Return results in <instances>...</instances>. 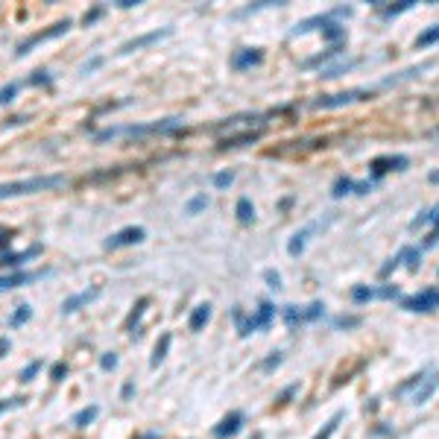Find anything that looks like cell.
Wrapping results in <instances>:
<instances>
[{"label":"cell","instance_id":"15","mask_svg":"<svg viewBox=\"0 0 439 439\" xmlns=\"http://www.w3.org/2000/svg\"><path fill=\"white\" fill-rule=\"evenodd\" d=\"M41 275H47V270H44V272H24V270H15V272H9V275H0V293L15 290V287H24V284H29V281L41 279Z\"/></svg>","mask_w":439,"mask_h":439},{"label":"cell","instance_id":"17","mask_svg":"<svg viewBox=\"0 0 439 439\" xmlns=\"http://www.w3.org/2000/svg\"><path fill=\"white\" fill-rule=\"evenodd\" d=\"M240 428H243V413L235 410V413H229V416H225L220 425L214 428V436H217V439H229V436H235Z\"/></svg>","mask_w":439,"mask_h":439},{"label":"cell","instance_id":"12","mask_svg":"<svg viewBox=\"0 0 439 439\" xmlns=\"http://www.w3.org/2000/svg\"><path fill=\"white\" fill-rule=\"evenodd\" d=\"M264 62V53L258 47H240V50L232 53V68L235 71H246V68H255V64Z\"/></svg>","mask_w":439,"mask_h":439},{"label":"cell","instance_id":"30","mask_svg":"<svg viewBox=\"0 0 439 439\" xmlns=\"http://www.w3.org/2000/svg\"><path fill=\"white\" fill-rule=\"evenodd\" d=\"M378 296V290H372V287H354L351 290V299L354 302H369V299H375Z\"/></svg>","mask_w":439,"mask_h":439},{"label":"cell","instance_id":"35","mask_svg":"<svg viewBox=\"0 0 439 439\" xmlns=\"http://www.w3.org/2000/svg\"><path fill=\"white\" fill-rule=\"evenodd\" d=\"M64 375H68V363H62V361H59V363L50 369V381L59 384V381H64Z\"/></svg>","mask_w":439,"mask_h":439},{"label":"cell","instance_id":"24","mask_svg":"<svg viewBox=\"0 0 439 439\" xmlns=\"http://www.w3.org/2000/svg\"><path fill=\"white\" fill-rule=\"evenodd\" d=\"M314 229H316V225H307V229H302L299 235H293V240L287 243V252H290V255H299V252L305 249V243H307V235H311Z\"/></svg>","mask_w":439,"mask_h":439},{"label":"cell","instance_id":"45","mask_svg":"<svg viewBox=\"0 0 439 439\" xmlns=\"http://www.w3.org/2000/svg\"><path fill=\"white\" fill-rule=\"evenodd\" d=\"M9 337H0V357H6V351H9Z\"/></svg>","mask_w":439,"mask_h":439},{"label":"cell","instance_id":"18","mask_svg":"<svg viewBox=\"0 0 439 439\" xmlns=\"http://www.w3.org/2000/svg\"><path fill=\"white\" fill-rule=\"evenodd\" d=\"M146 305H150V299H146V296H144V299H138V302H135V307H132V314H129V319H126V331H129V337H132V340H135V337H141L138 322H141V316H144V307H146Z\"/></svg>","mask_w":439,"mask_h":439},{"label":"cell","instance_id":"6","mask_svg":"<svg viewBox=\"0 0 439 439\" xmlns=\"http://www.w3.org/2000/svg\"><path fill=\"white\" fill-rule=\"evenodd\" d=\"M314 27H319V29H322V36H325V39H331V41H343V36H346V29L334 21V15H331V12H328V15H319V18L305 21V24H299L296 29H293V36H302V32L314 29Z\"/></svg>","mask_w":439,"mask_h":439},{"label":"cell","instance_id":"23","mask_svg":"<svg viewBox=\"0 0 439 439\" xmlns=\"http://www.w3.org/2000/svg\"><path fill=\"white\" fill-rule=\"evenodd\" d=\"M97 413H100V407H97V404H91V407H83V410L74 416V428H88L91 421L97 419Z\"/></svg>","mask_w":439,"mask_h":439},{"label":"cell","instance_id":"42","mask_svg":"<svg viewBox=\"0 0 439 439\" xmlns=\"http://www.w3.org/2000/svg\"><path fill=\"white\" fill-rule=\"evenodd\" d=\"M21 404H24V398H6V401H0V413H6L12 407H21Z\"/></svg>","mask_w":439,"mask_h":439},{"label":"cell","instance_id":"16","mask_svg":"<svg viewBox=\"0 0 439 439\" xmlns=\"http://www.w3.org/2000/svg\"><path fill=\"white\" fill-rule=\"evenodd\" d=\"M41 243H36V246H29L24 252H4L0 255V267H21L24 261H29V258H39L41 255Z\"/></svg>","mask_w":439,"mask_h":439},{"label":"cell","instance_id":"28","mask_svg":"<svg viewBox=\"0 0 439 439\" xmlns=\"http://www.w3.org/2000/svg\"><path fill=\"white\" fill-rule=\"evenodd\" d=\"M340 421H343V413H334L328 421H325V428L314 436V439H331L334 436V431H337V425H340Z\"/></svg>","mask_w":439,"mask_h":439},{"label":"cell","instance_id":"46","mask_svg":"<svg viewBox=\"0 0 439 439\" xmlns=\"http://www.w3.org/2000/svg\"><path fill=\"white\" fill-rule=\"evenodd\" d=\"M337 325H346V328H349V325H357V316H340Z\"/></svg>","mask_w":439,"mask_h":439},{"label":"cell","instance_id":"47","mask_svg":"<svg viewBox=\"0 0 439 439\" xmlns=\"http://www.w3.org/2000/svg\"><path fill=\"white\" fill-rule=\"evenodd\" d=\"M138 4H141V0H118L120 9H132V6H138Z\"/></svg>","mask_w":439,"mask_h":439},{"label":"cell","instance_id":"19","mask_svg":"<svg viewBox=\"0 0 439 439\" xmlns=\"http://www.w3.org/2000/svg\"><path fill=\"white\" fill-rule=\"evenodd\" d=\"M208 322H211V305L205 302V305H197V307H193V314H190V319H188L190 331H202Z\"/></svg>","mask_w":439,"mask_h":439},{"label":"cell","instance_id":"43","mask_svg":"<svg viewBox=\"0 0 439 439\" xmlns=\"http://www.w3.org/2000/svg\"><path fill=\"white\" fill-rule=\"evenodd\" d=\"M264 279L270 281V287H281V275H279V272H272V270H267V272H264Z\"/></svg>","mask_w":439,"mask_h":439},{"label":"cell","instance_id":"44","mask_svg":"<svg viewBox=\"0 0 439 439\" xmlns=\"http://www.w3.org/2000/svg\"><path fill=\"white\" fill-rule=\"evenodd\" d=\"M279 363H281V354L275 351L272 357H267V361H264V369H272V366H279Z\"/></svg>","mask_w":439,"mask_h":439},{"label":"cell","instance_id":"13","mask_svg":"<svg viewBox=\"0 0 439 439\" xmlns=\"http://www.w3.org/2000/svg\"><path fill=\"white\" fill-rule=\"evenodd\" d=\"M170 27H165V29H153V32H146V36H138V39H132V41H126V44H120V50L118 53H135V50H141V47H146V44H155V41H161V39H167L170 36Z\"/></svg>","mask_w":439,"mask_h":439},{"label":"cell","instance_id":"22","mask_svg":"<svg viewBox=\"0 0 439 439\" xmlns=\"http://www.w3.org/2000/svg\"><path fill=\"white\" fill-rule=\"evenodd\" d=\"M170 334H161V340H158V343H155V351H153V357H150V366L155 369L161 361H165V357H167V349H170Z\"/></svg>","mask_w":439,"mask_h":439},{"label":"cell","instance_id":"33","mask_svg":"<svg viewBox=\"0 0 439 439\" xmlns=\"http://www.w3.org/2000/svg\"><path fill=\"white\" fill-rule=\"evenodd\" d=\"M410 6H413V0H404V4H398V6H378V9H381L384 18H393V15H398V12H407Z\"/></svg>","mask_w":439,"mask_h":439},{"label":"cell","instance_id":"26","mask_svg":"<svg viewBox=\"0 0 439 439\" xmlns=\"http://www.w3.org/2000/svg\"><path fill=\"white\" fill-rule=\"evenodd\" d=\"M237 220L240 223H252L255 220V205L243 197V200H237Z\"/></svg>","mask_w":439,"mask_h":439},{"label":"cell","instance_id":"20","mask_svg":"<svg viewBox=\"0 0 439 439\" xmlns=\"http://www.w3.org/2000/svg\"><path fill=\"white\" fill-rule=\"evenodd\" d=\"M32 319V307L29 305H18L15 311L9 314V319H6V325L9 328H21V325H27Z\"/></svg>","mask_w":439,"mask_h":439},{"label":"cell","instance_id":"10","mask_svg":"<svg viewBox=\"0 0 439 439\" xmlns=\"http://www.w3.org/2000/svg\"><path fill=\"white\" fill-rule=\"evenodd\" d=\"M407 165H410L407 155H381V158L372 161L369 170H372V176H375V179H381L389 170H407Z\"/></svg>","mask_w":439,"mask_h":439},{"label":"cell","instance_id":"25","mask_svg":"<svg viewBox=\"0 0 439 439\" xmlns=\"http://www.w3.org/2000/svg\"><path fill=\"white\" fill-rule=\"evenodd\" d=\"M431 68V62H425V64H416V68H410V71H401L398 76H389L384 85H396V83H401V79H413V76H419L421 71H428Z\"/></svg>","mask_w":439,"mask_h":439},{"label":"cell","instance_id":"38","mask_svg":"<svg viewBox=\"0 0 439 439\" xmlns=\"http://www.w3.org/2000/svg\"><path fill=\"white\" fill-rule=\"evenodd\" d=\"M232 182H235V173H225V170H223V173L214 176V188H229Z\"/></svg>","mask_w":439,"mask_h":439},{"label":"cell","instance_id":"41","mask_svg":"<svg viewBox=\"0 0 439 439\" xmlns=\"http://www.w3.org/2000/svg\"><path fill=\"white\" fill-rule=\"evenodd\" d=\"M100 64H103V59H100V56H94L91 62H85L83 68H79V74H91V71H97V68H100Z\"/></svg>","mask_w":439,"mask_h":439},{"label":"cell","instance_id":"34","mask_svg":"<svg viewBox=\"0 0 439 439\" xmlns=\"http://www.w3.org/2000/svg\"><path fill=\"white\" fill-rule=\"evenodd\" d=\"M39 372H41V361H32V363L21 372V381H24V384H27V381H32V378L39 375Z\"/></svg>","mask_w":439,"mask_h":439},{"label":"cell","instance_id":"21","mask_svg":"<svg viewBox=\"0 0 439 439\" xmlns=\"http://www.w3.org/2000/svg\"><path fill=\"white\" fill-rule=\"evenodd\" d=\"M27 83H21V79H12V83H6L4 88H0V106H9L15 97H18V91L24 88Z\"/></svg>","mask_w":439,"mask_h":439},{"label":"cell","instance_id":"11","mask_svg":"<svg viewBox=\"0 0 439 439\" xmlns=\"http://www.w3.org/2000/svg\"><path fill=\"white\" fill-rule=\"evenodd\" d=\"M322 302H314V305H307V307H284V319L287 325H302V322H311L316 316H322Z\"/></svg>","mask_w":439,"mask_h":439},{"label":"cell","instance_id":"4","mask_svg":"<svg viewBox=\"0 0 439 439\" xmlns=\"http://www.w3.org/2000/svg\"><path fill=\"white\" fill-rule=\"evenodd\" d=\"M71 27H74V21H71V18H64V21H56L53 27H47V29L32 32L29 39H24L18 47H15V56H18V59H21V56H27L36 44H44V41H50V39H59V36H64V32H68Z\"/></svg>","mask_w":439,"mask_h":439},{"label":"cell","instance_id":"1","mask_svg":"<svg viewBox=\"0 0 439 439\" xmlns=\"http://www.w3.org/2000/svg\"><path fill=\"white\" fill-rule=\"evenodd\" d=\"M185 123L182 118H165V120H155V123H132V126H109V129H100L94 135V141H109V138H120V135H129V138H144V135H170V132H179Z\"/></svg>","mask_w":439,"mask_h":439},{"label":"cell","instance_id":"49","mask_svg":"<svg viewBox=\"0 0 439 439\" xmlns=\"http://www.w3.org/2000/svg\"><path fill=\"white\" fill-rule=\"evenodd\" d=\"M431 182H433V185H439V170H436V173H431Z\"/></svg>","mask_w":439,"mask_h":439},{"label":"cell","instance_id":"29","mask_svg":"<svg viewBox=\"0 0 439 439\" xmlns=\"http://www.w3.org/2000/svg\"><path fill=\"white\" fill-rule=\"evenodd\" d=\"M433 41H439V24L421 32V36L416 39V47H428V44H433Z\"/></svg>","mask_w":439,"mask_h":439},{"label":"cell","instance_id":"3","mask_svg":"<svg viewBox=\"0 0 439 439\" xmlns=\"http://www.w3.org/2000/svg\"><path fill=\"white\" fill-rule=\"evenodd\" d=\"M436 386H439V369L425 372V375H416L413 381H407L401 386V393H407V389H410V404H425L433 396Z\"/></svg>","mask_w":439,"mask_h":439},{"label":"cell","instance_id":"39","mask_svg":"<svg viewBox=\"0 0 439 439\" xmlns=\"http://www.w3.org/2000/svg\"><path fill=\"white\" fill-rule=\"evenodd\" d=\"M100 366H103V369H115V366H118V354H115V351H106V354L100 357Z\"/></svg>","mask_w":439,"mask_h":439},{"label":"cell","instance_id":"31","mask_svg":"<svg viewBox=\"0 0 439 439\" xmlns=\"http://www.w3.org/2000/svg\"><path fill=\"white\" fill-rule=\"evenodd\" d=\"M354 64H357V59H351V62H343V64H334V68H322V76H340V74H346L349 68H354Z\"/></svg>","mask_w":439,"mask_h":439},{"label":"cell","instance_id":"2","mask_svg":"<svg viewBox=\"0 0 439 439\" xmlns=\"http://www.w3.org/2000/svg\"><path fill=\"white\" fill-rule=\"evenodd\" d=\"M68 179L64 176H32V179H15V182H4L0 185V200L9 197H27V193H41V190H53V188H64Z\"/></svg>","mask_w":439,"mask_h":439},{"label":"cell","instance_id":"8","mask_svg":"<svg viewBox=\"0 0 439 439\" xmlns=\"http://www.w3.org/2000/svg\"><path fill=\"white\" fill-rule=\"evenodd\" d=\"M144 237H146L144 225H126V229H120V232L111 235V237L103 243V246H106L109 252H115V249H123V246H135V243H144Z\"/></svg>","mask_w":439,"mask_h":439},{"label":"cell","instance_id":"32","mask_svg":"<svg viewBox=\"0 0 439 439\" xmlns=\"http://www.w3.org/2000/svg\"><path fill=\"white\" fill-rule=\"evenodd\" d=\"M50 83H53V79H50V74H47V71H36L27 79V85H44V88H50Z\"/></svg>","mask_w":439,"mask_h":439},{"label":"cell","instance_id":"9","mask_svg":"<svg viewBox=\"0 0 439 439\" xmlns=\"http://www.w3.org/2000/svg\"><path fill=\"white\" fill-rule=\"evenodd\" d=\"M401 307H404V311H410V314H428V311H436V307H439V290H425V293H419V296L404 299Z\"/></svg>","mask_w":439,"mask_h":439},{"label":"cell","instance_id":"37","mask_svg":"<svg viewBox=\"0 0 439 439\" xmlns=\"http://www.w3.org/2000/svg\"><path fill=\"white\" fill-rule=\"evenodd\" d=\"M205 205H208V197H193V200L188 202V214H200Z\"/></svg>","mask_w":439,"mask_h":439},{"label":"cell","instance_id":"27","mask_svg":"<svg viewBox=\"0 0 439 439\" xmlns=\"http://www.w3.org/2000/svg\"><path fill=\"white\" fill-rule=\"evenodd\" d=\"M334 197L340 200V197H346V193H354V179H349V176H340L337 182H334Z\"/></svg>","mask_w":439,"mask_h":439},{"label":"cell","instance_id":"36","mask_svg":"<svg viewBox=\"0 0 439 439\" xmlns=\"http://www.w3.org/2000/svg\"><path fill=\"white\" fill-rule=\"evenodd\" d=\"M103 12H106L103 6H94L91 12H85V15H83V24H85V27H91L94 21H100V18H103Z\"/></svg>","mask_w":439,"mask_h":439},{"label":"cell","instance_id":"48","mask_svg":"<svg viewBox=\"0 0 439 439\" xmlns=\"http://www.w3.org/2000/svg\"><path fill=\"white\" fill-rule=\"evenodd\" d=\"M132 393H135V386H132V384H126V386H123V398H129Z\"/></svg>","mask_w":439,"mask_h":439},{"label":"cell","instance_id":"5","mask_svg":"<svg viewBox=\"0 0 439 439\" xmlns=\"http://www.w3.org/2000/svg\"><path fill=\"white\" fill-rule=\"evenodd\" d=\"M272 316H275V305L272 302H261V307L249 316V319H243V314L240 311H235V319H237V331H240V337H249L252 331H261V328H267V325L272 322Z\"/></svg>","mask_w":439,"mask_h":439},{"label":"cell","instance_id":"40","mask_svg":"<svg viewBox=\"0 0 439 439\" xmlns=\"http://www.w3.org/2000/svg\"><path fill=\"white\" fill-rule=\"evenodd\" d=\"M433 223H436V229L428 235V240H425V246H433V243L439 240V205H436V214H433Z\"/></svg>","mask_w":439,"mask_h":439},{"label":"cell","instance_id":"7","mask_svg":"<svg viewBox=\"0 0 439 439\" xmlns=\"http://www.w3.org/2000/svg\"><path fill=\"white\" fill-rule=\"evenodd\" d=\"M361 100H372V91L366 88H351V91H340V94H328V97H319L311 106L314 109H340V106H349V103H361Z\"/></svg>","mask_w":439,"mask_h":439},{"label":"cell","instance_id":"14","mask_svg":"<svg viewBox=\"0 0 439 439\" xmlns=\"http://www.w3.org/2000/svg\"><path fill=\"white\" fill-rule=\"evenodd\" d=\"M97 296H100V287H88V290H83V293H76V296H68L62 302V316H68V314H76L79 307H85V305H91Z\"/></svg>","mask_w":439,"mask_h":439}]
</instances>
